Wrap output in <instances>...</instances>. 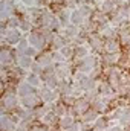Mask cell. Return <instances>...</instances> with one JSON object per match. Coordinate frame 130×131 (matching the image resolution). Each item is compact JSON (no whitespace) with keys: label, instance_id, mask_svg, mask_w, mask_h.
Returning <instances> with one entry per match:
<instances>
[{"label":"cell","instance_id":"4316f807","mask_svg":"<svg viewBox=\"0 0 130 131\" xmlns=\"http://www.w3.org/2000/svg\"><path fill=\"white\" fill-rule=\"evenodd\" d=\"M12 61H14L12 53L8 49H2V53H0V63H2V66L3 67H9L12 64Z\"/></svg>","mask_w":130,"mask_h":131},{"label":"cell","instance_id":"ac0fdd59","mask_svg":"<svg viewBox=\"0 0 130 131\" xmlns=\"http://www.w3.org/2000/svg\"><path fill=\"white\" fill-rule=\"evenodd\" d=\"M35 61H38L43 67H49V66L55 64L54 63V58H52V52H43V53H38L35 57Z\"/></svg>","mask_w":130,"mask_h":131},{"label":"cell","instance_id":"cb8c5ba5","mask_svg":"<svg viewBox=\"0 0 130 131\" xmlns=\"http://www.w3.org/2000/svg\"><path fill=\"white\" fill-rule=\"evenodd\" d=\"M70 15H72V11L67 9V8H61V9L57 12V17H58V20L61 21L63 28H66V26L70 23Z\"/></svg>","mask_w":130,"mask_h":131},{"label":"cell","instance_id":"f546056e","mask_svg":"<svg viewBox=\"0 0 130 131\" xmlns=\"http://www.w3.org/2000/svg\"><path fill=\"white\" fill-rule=\"evenodd\" d=\"M98 93L101 96H112L113 95V87L109 82H99L98 84Z\"/></svg>","mask_w":130,"mask_h":131},{"label":"cell","instance_id":"e575fe53","mask_svg":"<svg viewBox=\"0 0 130 131\" xmlns=\"http://www.w3.org/2000/svg\"><path fill=\"white\" fill-rule=\"evenodd\" d=\"M29 46H31V44H29L28 38H22V40L18 41V44L15 46V50H17L18 55H25V52H26V49H28ZM18 55H17V57H18Z\"/></svg>","mask_w":130,"mask_h":131},{"label":"cell","instance_id":"b9f144b4","mask_svg":"<svg viewBox=\"0 0 130 131\" xmlns=\"http://www.w3.org/2000/svg\"><path fill=\"white\" fill-rule=\"evenodd\" d=\"M37 2H38V0H22V3H23L25 6H28V8H34V6L37 5Z\"/></svg>","mask_w":130,"mask_h":131},{"label":"cell","instance_id":"6da1fadb","mask_svg":"<svg viewBox=\"0 0 130 131\" xmlns=\"http://www.w3.org/2000/svg\"><path fill=\"white\" fill-rule=\"evenodd\" d=\"M37 95L40 96L41 102H44L46 105H51V104H54L58 99L60 92L58 90H54V89H51L48 85H43V87H38L37 89Z\"/></svg>","mask_w":130,"mask_h":131},{"label":"cell","instance_id":"603a6c76","mask_svg":"<svg viewBox=\"0 0 130 131\" xmlns=\"http://www.w3.org/2000/svg\"><path fill=\"white\" fill-rule=\"evenodd\" d=\"M63 35H64L67 40H77V37L80 35V29H78V26H73V25H67L64 29H63Z\"/></svg>","mask_w":130,"mask_h":131},{"label":"cell","instance_id":"f35d334b","mask_svg":"<svg viewBox=\"0 0 130 131\" xmlns=\"http://www.w3.org/2000/svg\"><path fill=\"white\" fill-rule=\"evenodd\" d=\"M80 11L83 12V15H84L86 18H90V15H94V8H90V6H87V5H81V6H80Z\"/></svg>","mask_w":130,"mask_h":131},{"label":"cell","instance_id":"bcb514c9","mask_svg":"<svg viewBox=\"0 0 130 131\" xmlns=\"http://www.w3.org/2000/svg\"><path fill=\"white\" fill-rule=\"evenodd\" d=\"M89 131H97V130H95V128H94V130H89Z\"/></svg>","mask_w":130,"mask_h":131},{"label":"cell","instance_id":"f1b7e54d","mask_svg":"<svg viewBox=\"0 0 130 131\" xmlns=\"http://www.w3.org/2000/svg\"><path fill=\"white\" fill-rule=\"evenodd\" d=\"M55 73H57L58 78L63 81V79H66V78H69V75H70V67L66 64V63L57 64V70H55Z\"/></svg>","mask_w":130,"mask_h":131},{"label":"cell","instance_id":"d4e9b609","mask_svg":"<svg viewBox=\"0 0 130 131\" xmlns=\"http://www.w3.org/2000/svg\"><path fill=\"white\" fill-rule=\"evenodd\" d=\"M98 114H99V113H98L97 110H94V108L90 107V108L81 116V122H83V124H92V122H95L98 119Z\"/></svg>","mask_w":130,"mask_h":131},{"label":"cell","instance_id":"f6af8a7d","mask_svg":"<svg viewBox=\"0 0 130 131\" xmlns=\"http://www.w3.org/2000/svg\"><path fill=\"white\" fill-rule=\"evenodd\" d=\"M124 131H130V127H127V130H124Z\"/></svg>","mask_w":130,"mask_h":131},{"label":"cell","instance_id":"d590c367","mask_svg":"<svg viewBox=\"0 0 130 131\" xmlns=\"http://www.w3.org/2000/svg\"><path fill=\"white\" fill-rule=\"evenodd\" d=\"M60 52L63 53V57H64L66 60H70V58H73V52H75V47H72L70 44H66L64 47H61V49H60Z\"/></svg>","mask_w":130,"mask_h":131},{"label":"cell","instance_id":"30bf717a","mask_svg":"<svg viewBox=\"0 0 130 131\" xmlns=\"http://www.w3.org/2000/svg\"><path fill=\"white\" fill-rule=\"evenodd\" d=\"M0 125H2V131H15L17 130V125H18V119L15 121L9 114L3 113L2 119H0Z\"/></svg>","mask_w":130,"mask_h":131},{"label":"cell","instance_id":"d6a6232c","mask_svg":"<svg viewBox=\"0 0 130 131\" xmlns=\"http://www.w3.org/2000/svg\"><path fill=\"white\" fill-rule=\"evenodd\" d=\"M51 110H54L60 117H61V116H66V114H69V111H67V105H66L64 102H55V104L52 105Z\"/></svg>","mask_w":130,"mask_h":131},{"label":"cell","instance_id":"3957f363","mask_svg":"<svg viewBox=\"0 0 130 131\" xmlns=\"http://www.w3.org/2000/svg\"><path fill=\"white\" fill-rule=\"evenodd\" d=\"M26 38H28L29 44L34 46L37 50H41V49L48 44V38H46V35L41 32V31H31Z\"/></svg>","mask_w":130,"mask_h":131},{"label":"cell","instance_id":"ffe728a7","mask_svg":"<svg viewBox=\"0 0 130 131\" xmlns=\"http://www.w3.org/2000/svg\"><path fill=\"white\" fill-rule=\"evenodd\" d=\"M43 81H44V84H46L48 87H51V89H54V90H57L58 85H60V82H61V79L58 78L57 73H51V75L43 76Z\"/></svg>","mask_w":130,"mask_h":131},{"label":"cell","instance_id":"836d02e7","mask_svg":"<svg viewBox=\"0 0 130 131\" xmlns=\"http://www.w3.org/2000/svg\"><path fill=\"white\" fill-rule=\"evenodd\" d=\"M32 21L26 17V15H23V17H20V25H18V29H22V31H25V32H29L31 29H32Z\"/></svg>","mask_w":130,"mask_h":131},{"label":"cell","instance_id":"d6986e66","mask_svg":"<svg viewBox=\"0 0 130 131\" xmlns=\"http://www.w3.org/2000/svg\"><path fill=\"white\" fill-rule=\"evenodd\" d=\"M75 124V117L72 114H66V116H61L60 121H58V127L61 131H69L70 127Z\"/></svg>","mask_w":130,"mask_h":131},{"label":"cell","instance_id":"4fadbf2b","mask_svg":"<svg viewBox=\"0 0 130 131\" xmlns=\"http://www.w3.org/2000/svg\"><path fill=\"white\" fill-rule=\"evenodd\" d=\"M116 9H118V5L115 0H103L98 5V11L103 14H110V12H115Z\"/></svg>","mask_w":130,"mask_h":131},{"label":"cell","instance_id":"277c9868","mask_svg":"<svg viewBox=\"0 0 130 131\" xmlns=\"http://www.w3.org/2000/svg\"><path fill=\"white\" fill-rule=\"evenodd\" d=\"M89 108H90V101H89V99L86 98V96H84V98H78L77 101H75V104L70 107L69 114H72L73 117H75V116H78V114H80V116H83Z\"/></svg>","mask_w":130,"mask_h":131},{"label":"cell","instance_id":"7402d4cb","mask_svg":"<svg viewBox=\"0 0 130 131\" xmlns=\"http://www.w3.org/2000/svg\"><path fill=\"white\" fill-rule=\"evenodd\" d=\"M119 58H121V53L119 52H115V53H104L103 57H101V60H103V63L107 66H115L118 64V61H119Z\"/></svg>","mask_w":130,"mask_h":131},{"label":"cell","instance_id":"83f0119b","mask_svg":"<svg viewBox=\"0 0 130 131\" xmlns=\"http://www.w3.org/2000/svg\"><path fill=\"white\" fill-rule=\"evenodd\" d=\"M41 76L40 75H35V73H32V72H29V73H26V76H25V81L26 82H29L32 87H35V89H38L40 85H41Z\"/></svg>","mask_w":130,"mask_h":131},{"label":"cell","instance_id":"9c48e42d","mask_svg":"<svg viewBox=\"0 0 130 131\" xmlns=\"http://www.w3.org/2000/svg\"><path fill=\"white\" fill-rule=\"evenodd\" d=\"M87 44L92 50L95 52H101L104 50V41H103V37L99 34H90L87 37Z\"/></svg>","mask_w":130,"mask_h":131},{"label":"cell","instance_id":"1f68e13d","mask_svg":"<svg viewBox=\"0 0 130 131\" xmlns=\"http://www.w3.org/2000/svg\"><path fill=\"white\" fill-rule=\"evenodd\" d=\"M57 90L60 92V95H61V96L72 95V84H70V82H67L66 79H63V81L60 82V85H58V89H57Z\"/></svg>","mask_w":130,"mask_h":131},{"label":"cell","instance_id":"7a4b0ae2","mask_svg":"<svg viewBox=\"0 0 130 131\" xmlns=\"http://www.w3.org/2000/svg\"><path fill=\"white\" fill-rule=\"evenodd\" d=\"M75 63H77V70H80L83 73H90L95 67L99 66V58L95 57V55H89V57H86L83 60H78Z\"/></svg>","mask_w":130,"mask_h":131},{"label":"cell","instance_id":"9a60e30c","mask_svg":"<svg viewBox=\"0 0 130 131\" xmlns=\"http://www.w3.org/2000/svg\"><path fill=\"white\" fill-rule=\"evenodd\" d=\"M90 50H89V44H77L75 46V52H73V60H83L86 57H89Z\"/></svg>","mask_w":130,"mask_h":131},{"label":"cell","instance_id":"60d3db41","mask_svg":"<svg viewBox=\"0 0 130 131\" xmlns=\"http://www.w3.org/2000/svg\"><path fill=\"white\" fill-rule=\"evenodd\" d=\"M69 131H83V122H75Z\"/></svg>","mask_w":130,"mask_h":131},{"label":"cell","instance_id":"5bb4252c","mask_svg":"<svg viewBox=\"0 0 130 131\" xmlns=\"http://www.w3.org/2000/svg\"><path fill=\"white\" fill-rule=\"evenodd\" d=\"M86 17L83 15V12L80 11V8H73L72 9V15H70V25H73V26H83L84 23H86Z\"/></svg>","mask_w":130,"mask_h":131},{"label":"cell","instance_id":"484cf974","mask_svg":"<svg viewBox=\"0 0 130 131\" xmlns=\"http://www.w3.org/2000/svg\"><path fill=\"white\" fill-rule=\"evenodd\" d=\"M109 117L107 116H98V119L94 122V128L97 131H106L110 125H109Z\"/></svg>","mask_w":130,"mask_h":131},{"label":"cell","instance_id":"7bdbcfd3","mask_svg":"<svg viewBox=\"0 0 130 131\" xmlns=\"http://www.w3.org/2000/svg\"><path fill=\"white\" fill-rule=\"evenodd\" d=\"M106 131H124V128L121 125H110Z\"/></svg>","mask_w":130,"mask_h":131},{"label":"cell","instance_id":"e0dca14e","mask_svg":"<svg viewBox=\"0 0 130 131\" xmlns=\"http://www.w3.org/2000/svg\"><path fill=\"white\" fill-rule=\"evenodd\" d=\"M119 47H121V43L116 38H110V40H106L104 41V52H107V53L119 52Z\"/></svg>","mask_w":130,"mask_h":131},{"label":"cell","instance_id":"8d00e7d4","mask_svg":"<svg viewBox=\"0 0 130 131\" xmlns=\"http://www.w3.org/2000/svg\"><path fill=\"white\" fill-rule=\"evenodd\" d=\"M29 72H32V73H35V75H43V72H44V67L40 64L38 61H35L34 60V63H32V66H31V69H29Z\"/></svg>","mask_w":130,"mask_h":131},{"label":"cell","instance_id":"7dc6e473","mask_svg":"<svg viewBox=\"0 0 130 131\" xmlns=\"http://www.w3.org/2000/svg\"><path fill=\"white\" fill-rule=\"evenodd\" d=\"M98 2H103V0H98Z\"/></svg>","mask_w":130,"mask_h":131},{"label":"cell","instance_id":"7c38bea8","mask_svg":"<svg viewBox=\"0 0 130 131\" xmlns=\"http://www.w3.org/2000/svg\"><path fill=\"white\" fill-rule=\"evenodd\" d=\"M32 93H37V89L32 87L29 82H26V81L18 82V85H17V95H18V98H25V96L32 95Z\"/></svg>","mask_w":130,"mask_h":131},{"label":"cell","instance_id":"74e56055","mask_svg":"<svg viewBox=\"0 0 130 131\" xmlns=\"http://www.w3.org/2000/svg\"><path fill=\"white\" fill-rule=\"evenodd\" d=\"M52 58H54V63H55V64L66 63V58L63 57V53H61L60 50H52Z\"/></svg>","mask_w":130,"mask_h":131},{"label":"cell","instance_id":"ab89813d","mask_svg":"<svg viewBox=\"0 0 130 131\" xmlns=\"http://www.w3.org/2000/svg\"><path fill=\"white\" fill-rule=\"evenodd\" d=\"M37 52H38V50H37V49H35L34 46H29V47L26 49V52H25V55H28V57H31V58H34V57L37 55Z\"/></svg>","mask_w":130,"mask_h":131},{"label":"cell","instance_id":"ee69618b","mask_svg":"<svg viewBox=\"0 0 130 131\" xmlns=\"http://www.w3.org/2000/svg\"><path fill=\"white\" fill-rule=\"evenodd\" d=\"M115 2H116V5H118V3H121V5H124V3H127L129 0H115Z\"/></svg>","mask_w":130,"mask_h":131},{"label":"cell","instance_id":"8fae6325","mask_svg":"<svg viewBox=\"0 0 130 131\" xmlns=\"http://www.w3.org/2000/svg\"><path fill=\"white\" fill-rule=\"evenodd\" d=\"M40 102H41V99L37 93H32L29 96H25V98H20V105L25 107V108H29V110L37 108L40 105Z\"/></svg>","mask_w":130,"mask_h":131},{"label":"cell","instance_id":"44dd1931","mask_svg":"<svg viewBox=\"0 0 130 131\" xmlns=\"http://www.w3.org/2000/svg\"><path fill=\"white\" fill-rule=\"evenodd\" d=\"M15 63H17V66L20 67V69H23V70H29L31 69V66H32L34 63V58H31V57H28V55H18L17 58H15Z\"/></svg>","mask_w":130,"mask_h":131},{"label":"cell","instance_id":"ba28073f","mask_svg":"<svg viewBox=\"0 0 130 131\" xmlns=\"http://www.w3.org/2000/svg\"><path fill=\"white\" fill-rule=\"evenodd\" d=\"M2 38L5 40L6 44H9V46H17L18 41L22 40V34H20L18 29H8L6 32L2 35Z\"/></svg>","mask_w":130,"mask_h":131},{"label":"cell","instance_id":"2e32d148","mask_svg":"<svg viewBox=\"0 0 130 131\" xmlns=\"http://www.w3.org/2000/svg\"><path fill=\"white\" fill-rule=\"evenodd\" d=\"M58 121H60V116H58L54 110H49V111L43 116L41 124H43V125H46V127H54Z\"/></svg>","mask_w":130,"mask_h":131},{"label":"cell","instance_id":"8992f818","mask_svg":"<svg viewBox=\"0 0 130 131\" xmlns=\"http://www.w3.org/2000/svg\"><path fill=\"white\" fill-rule=\"evenodd\" d=\"M20 104V99L17 93H12V92H8L3 98H2V111L3 110H15Z\"/></svg>","mask_w":130,"mask_h":131},{"label":"cell","instance_id":"52a82bcc","mask_svg":"<svg viewBox=\"0 0 130 131\" xmlns=\"http://www.w3.org/2000/svg\"><path fill=\"white\" fill-rule=\"evenodd\" d=\"M49 43H51V46H52V50H60L61 47H64L66 44H67V38H66L63 34H58V32H54L51 37H49V40H48Z\"/></svg>","mask_w":130,"mask_h":131},{"label":"cell","instance_id":"4dcf8cb0","mask_svg":"<svg viewBox=\"0 0 130 131\" xmlns=\"http://www.w3.org/2000/svg\"><path fill=\"white\" fill-rule=\"evenodd\" d=\"M118 121H119L121 127H130V107H124V110H123Z\"/></svg>","mask_w":130,"mask_h":131},{"label":"cell","instance_id":"5b68a950","mask_svg":"<svg viewBox=\"0 0 130 131\" xmlns=\"http://www.w3.org/2000/svg\"><path fill=\"white\" fill-rule=\"evenodd\" d=\"M123 76H124V75H123V72H121L118 67H110V69H109V73H107L109 81H107V82L113 87V90H115V89L118 90V89L123 85Z\"/></svg>","mask_w":130,"mask_h":131}]
</instances>
